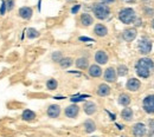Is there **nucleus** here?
<instances>
[{
    "label": "nucleus",
    "mask_w": 154,
    "mask_h": 137,
    "mask_svg": "<svg viewBox=\"0 0 154 137\" xmlns=\"http://www.w3.org/2000/svg\"><path fill=\"white\" fill-rule=\"evenodd\" d=\"M136 73L141 78H148L154 71V63L149 58H141L137 60L136 65Z\"/></svg>",
    "instance_id": "nucleus-1"
},
{
    "label": "nucleus",
    "mask_w": 154,
    "mask_h": 137,
    "mask_svg": "<svg viewBox=\"0 0 154 137\" xmlns=\"http://www.w3.org/2000/svg\"><path fill=\"white\" fill-rule=\"evenodd\" d=\"M93 12H94V14H95V17L97 19L104 20L109 17L110 8L108 7V5H106L103 2H96L93 6Z\"/></svg>",
    "instance_id": "nucleus-2"
},
{
    "label": "nucleus",
    "mask_w": 154,
    "mask_h": 137,
    "mask_svg": "<svg viewBox=\"0 0 154 137\" xmlns=\"http://www.w3.org/2000/svg\"><path fill=\"white\" fill-rule=\"evenodd\" d=\"M119 19L121 20L123 24H132L135 19H136V16H135V11L133 8H123L119 12Z\"/></svg>",
    "instance_id": "nucleus-3"
},
{
    "label": "nucleus",
    "mask_w": 154,
    "mask_h": 137,
    "mask_svg": "<svg viewBox=\"0 0 154 137\" xmlns=\"http://www.w3.org/2000/svg\"><path fill=\"white\" fill-rule=\"evenodd\" d=\"M137 49H139L140 53L147 55V53H149L151 50H152V41L148 39V38H141V39L139 40Z\"/></svg>",
    "instance_id": "nucleus-4"
},
{
    "label": "nucleus",
    "mask_w": 154,
    "mask_h": 137,
    "mask_svg": "<svg viewBox=\"0 0 154 137\" xmlns=\"http://www.w3.org/2000/svg\"><path fill=\"white\" fill-rule=\"evenodd\" d=\"M142 106L147 114H154V95H148L145 98Z\"/></svg>",
    "instance_id": "nucleus-5"
},
{
    "label": "nucleus",
    "mask_w": 154,
    "mask_h": 137,
    "mask_svg": "<svg viewBox=\"0 0 154 137\" xmlns=\"http://www.w3.org/2000/svg\"><path fill=\"white\" fill-rule=\"evenodd\" d=\"M147 131V128L143 123H136L133 127V135L135 137H142Z\"/></svg>",
    "instance_id": "nucleus-6"
},
{
    "label": "nucleus",
    "mask_w": 154,
    "mask_h": 137,
    "mask_svg": "<svg viewBox=\"0 0 154 137\" xmlns=\"http://www.w3.org/2000/svg\"><path fill=\"white\" fill-rule=\"evenodd\" d=\"M116 71L114 67H108L106 71H104V80L108 82V83H114L116 80Z\"/></svg>",
    "instance_id": "nucleus-7"
},
{
    "label": "nucleus",
    "mask_w": 154,
    "mask_h": 137,
    "mask_svg": "<svg viewBox=\"0 0 154 137\" xmlns=\"http://www.w3.org/2000/svg\"><path fill=\"white\" fill-rule=\"evenodd\" d=\"M79 112V108L77 106L76 104H72V105H69L66 109H65V116L69 118H75Z\"/></svg>",
    "instance_id": "nucleus-8"
},
{
    "label": "nucleus",
    "mask_w": 154,
    "mask_h": 137,
    "mask_svg": "<svg viewBox=\"0 0 154 137\" xmlns=\"http://www.w3.org/2000/svg\"><path fill=\"white\" fill-rule=\"evenodd\" d=\"M48 116L50 118H57L60 114V106L59 105H56V104H52L49 106L48 111H46Z\"/></svg>",
    "instance_id": "nucleus-9"
},
{
    "label": "nucleus",
    "mask_w": 154,
    "mask_h": 137,
    "mask_svg": "<svg viewBox=\"0 0 154 137\" xmlns=\"http://www.w3.org/2000/svg\"><path fill=\"white\" fill-rule=\"evenodd\" d=\"M140 85H141L140 80L136 78L128 79V82H127V84H126V86H127V89H128L129 91H137V90L140 89Z\"/></svg>",
    "instance_id": "nucleus-10"
},
{
    "label": "nucleus",
    "mask_w": 154,
    "mask_h": 137,
    "mask_svg": "<svg viewBox=\"0 0 154 137\" xmlns=\"http://www.w3.org/2000/svg\"><path fill=\"white\" fill-rule=\"evenodd\" d=\"M95 60H96L97 64H100V65L107 64V61H108V55L104 51L100 50V51H97L96 55H95Z\"/></svg>",
    "instance_id": "nucleus-11"
},
{
    "label": "nucleus",
    "mask_w": 154,
    "mask_h": 137,
    "mask_svg": "<svg viewBox=\"0 0 154 137\" xmlns=\"http://www.w3.org/2000/svg\"><path fill=\"white\" fill-rule=\"evenodd\" d=\"M136 37V30L135 28H128V30H125L123 33H122V38L126 40V41H132L135 39Z\"/></svg>",
    "instance_id": "nucleus-12"
},
{
    "label": "nucleus",
    "mask_w": 154,
    "mask_h": 137,
    "mask_svg": "<svg viewBox=\"0 0 154 137\" xmlns=\"http://www.w3.org/2000/svg\"><path fill=\"white\" fill-rule=\"evenodd\" d=\"M33 12H32V8L31 7H27V6H24L19 10V16L23 18V19L27 20L32 17Z\"/></svg>",
    "instance_id": "nucleus-13"
},
{
    "label": "nucleus",
    "mask_w": 154,
    "mask_h": 137,
    "mask_svg": "<svg viewBox=\"0 0 154 137\" xmlns=\"http://www.w3.org/2000/svg\"><path fill=\"white\" fill-rule=\"evenodd\" d=\"M94 32L97 37H106L108 34V28L102 24H97L94 28Z\"/></svg>",
    "instance_id": "nucleus-14"
},
{
    "label": "nucleus",
    "mask_w": 154,
    "mask_h": 137,
    "mask_svg": "<svg viewBox=\"0 0 154 137\" xmlns=\"http://www.w3.org/2000/svg\"><path fill=\"white\" fill-rule=\"evenodd\" d=\"M83 110L87 115H93L96 112V104L94 102H87L83 106Z\"/></svg>",
    "instance_id": "nucleus-15"
},
{
    "label": "nucleus",
    "mask_w": 154,
    "mask_h": 137,
    "mask_svg": "<svg viewBox=\"0 0 154 137\" xmlns=\"http://www.w3.org/2000/svg\"><path fill=\"white\" fill-rule=\"evenodd\" d=\"M21 117H23L24 121H26V122H32L36 118V112L32 111V110H30V109H26V110L23 111Z\"/></svg>",
    "instance_id": "nucleus-16"
},
{
    "label": "nucleus",
    "mask_w": 154,
    "mask_h": 137,
    "mask_svg": "<svg viewBox=\"0 0 154 137\" xmlns=\"http://www.w3.org/2000/svg\"><path fill=\"white\" fill-rule=\"evenodd\" d=\"M110 94V88L107 85V84H101L98 88H97V95L101 96V97H106Z\"/></svg>",
    "instance_id": "nucleus-17"
},
{
    "label": "nucleus",
    "mask_w": 154,
    "mask_h": 137,
    "mask_svg": "<svg viewBox=\"0 0 154 137\" xmlns=\"http://www.w3.org/2000/svg\"><path fill=\"white\" fill-rule=\"evenodd\" d=\"M89 75L91 76V77H94V78H97V77H100L101 75H102V69L98 66V65H91L90 67H89Z\"/></svg>",
    "instance_id": "nucleus-18"
},
{
    "label": "nucleus",
    "mask_w": 154,
    "mask_h": 137,
    "mask_svg": "<svg viewBox=\"0 0 154 137\" xmlns=\"http://www.w3.org/2000/svg\"><path fill=\"white\" fill-rule=\"evenodd\" d=\"M84 130H85L88 134L94 133V131L96 130V125H95L94 121H91V119H87V121L84 122Z\"/></svg>",
    "instance_id": "nucleus-19"
},
{
    "label": "nucleus",
    "mask_w": 154,
    "mask_h": 137,
    "mask_svg": "<svg viewBox=\"0 0 154 137\" xmlns=\"http://www.w3.org/2000/svg\"><path fill=\"white\" fill-rule=\"evenodd\" d=\"M81 22H82L83 26H90L94 22V19H93V17L90 14L84 13V14L81 16Z\"/></svg>",
    "instance_id": "nucleus-20"
},
{
    "label": "nucleus",
    "mask_w": 154,
    "mask_h": 137,
    "mask_svg": "<svg viewBox=\"0 0 154 137\" xmlns=\"http://www.w3.org/2000/svg\"><path fill=\"white\" fill-rule=\"evenodd\" d=\"M121 117L123 118L125 121H127V122L132 121V119H133V110H132L131 108H126V109H123L122 112H121Z\"/></svg>",
    "instance_id": "nucleus-21"
},
{
    "label": "nucleus",
    "mask_w": 154,
    "mask_h": 137,
    "mask_svg": "<svg viewBox=\"0 0 154 137\" xmlns=\"http://www.w3.org/2000/svg\"><path fill=\"white\" fill-rule=\"evenodd\" d=\"M129 103H131V97L127 94H122L119 96V104L127 106V105H129Z\"/></svg>",
    "instance_id": "nucleus-22"
},
{
    "label": "nucleus",
    "mask_w": 154,
    "mask_h": 137,
    "mask_svg": "<svg viewBox=\"0 0 154 137\" xmlns=\"http://www.w3.org/2000/svg\"><path fill=\"white\" fill-rule=\"evenodd\" d=\"M88 65H89V61H88V59L87 58H78L76 60V66L78 69H81V70H84V69H87L88 67Z\"/></svg>",
    "instance_id": "nucleus-23"
},
{
    "label": "nucleus",
    "mask_w": 154,
    "mask_h": 137,
    "mask_svg": "<svg viewBox=\"0 0 154 137\" xmlns=\"http://www.w3.org/2000/svg\"><path fill=\"white\" fill-rule=\"evenodd\" d=\"M71 64H72V59L69 58V57L62 58L60 60H59V65H60V67H63V69H66V67H69Z\"/></svg>",
    "instance_id": "nucleus-24"
},
{
    "label": "nucleus",
    "mask_w": 154,
    "mask_h": 137,
    "mask_svg": "<svg viewBox=\"0 0 154 137\" xmlns=\"http://www.w3.org/2000/svg\"><path fill=\"white\" fill-rule=\"evenodd\" d=\"M57 86H58V83H57V80H56V79L51 78L46 82V88H48L49 90H56V89H57Z\"/></svg>",
    "instance_id": "nucleus-25"
},
{
    "label": "nucleus",
    "mask_w": 154,
    "mask_h": 137,
    "mask_svg": "<svg viewBox=\"0 0 154 137\" xmlns=\"http://www.w3.org/2000/svg\"><path fill=\"white\" fill-rule=\"evenodd\" d=\"M127 73H128V69H127V66H126V65H119L116 75H119L120 77H123V76H126Z\"/></svg>",
    "instance_id": "nucleus-26"
},
{
    "label": "nucleus",
    "mask_w": 154,
    "mask_h": 137,
    "mask_svg": "<svg viewBox=\"0 0 154 137\" xmlns=\"http://www.w3.org/2000/svg\"><path fill=\"white\" fill-rule=\"evenodd\" d=\"M39 36V32L37 31V30H35V28H29L27 30V37L29 38H37Z\"/></svg>",
    "instance_id": "nucleus-27"
},
{
    "label": "nucleus",
    "mask_w": 154,
    "mask_h": 137,
    "mask_svg": "<svg viewBox=\"0 0 154 137\" xmlns=\"http://www.w3.org/2000/svg\"><path fill=\"white\" fill-rule=\"evenodd\" d=\"M84 98H89V95H76V96L71 97V102H74V103L81 102V100H84Z\"/></svg>",
    "instance_id": "nucleus-28"
},
{
    "label": "nucleus",
    "mask_w": 154,
    "mask_h": 137,
    "mask_svg": "<svg viewBox=\"0 0 154 137\" xmlns=\"http://www.w3.org/2000/svg\"><path fill=\"white\" fill-rule=\"evenodd\" d=\"M62 58H63V57H62V53H60V52H55V53L52 55V60H54V61L59 63V60Z\"/></svg>",
    "instance_id": "nucleus-29"
},
{
    "label": "nucleus",
    "mask_w": 154,
    "mask_h": 137,
    "mask_svg": "<svg viewBox=\"0 0 154 137\" xmlns=\"http://www.w3.org/2000/svg\"><path fill=\"white\" fill-rule=\"evenodd\" d=\"M6 11H7V7H6V1H5V0H2V2H1V8H0V14H1V16H4Z\"/></svg>",
    "instance_id": "nucleus-30"
},
{
    "label": "nucleus",
    "mask_w": 154,
    "mask_h": 137,
    "mask_svg": "<svg viewBox=\"0 0 154 137\" xmlns=\"http://www.w3.org/2000/svg\"><path fill=\"white\" fill-rule=\"evenodd\" d=\"M6 1V7H7V11H11L14 6V1L13 0H5Z\"/></svg>",
    "instance_id": "nucleus-31"
},
{
    "label": "nucleus",
    "mask_w": 154,
    "mask_h": 137,
    "mask_svg": "<svg viewBox=\"0 0 154 137\" xmlns=\"http://www.w3.org/2000/svg\"><path fill=\"white\" fill-rule=\"evenodd\" d=\"M79 8H81V5H76V6H74V7L71 8V13H72V14H76L77 12L79 11Z\"/></svg>",
    "instance_id": "nucleus-32"
},
{
    "label": "nucleus",
    "mask_w": 154,
    "mask_h": 137,
    "mask_svg": "<svg viewBox=\"0 0 154 137\" xmlns=\"http://www.w3.org/2000/svg\"><path fill=\"white\" fill-rule=\"evenodd\" d=\"M149 128H152V133H151V135H149V137H151L154 134V119H151V121H149Z\"/></svg>",
    "instance_id": "nucleus-33"
},
{
    "label": "nucleus",
    "mask_w": 154,
    "mask_h": 137,
    "mask_svg": "<svg viewBox=\"0 0 154 137\" xmlns=\"http://www.w3.org/2000/svg\"><path fill=\"white\" fill-rule=\"evenodd\" d=\"M79 40L81 41H94V39L88 38V37H79Z\"/></svg>",
    "instance_id": "nucleus-34"
},
{
    "label": "nucleus",
    "mask_w": 154,
    "mask_h": 137,
    "mask_svg": "<svg viewBox=\"0 0 154 137\" xmlns=\"http://www.w3.org/2000/svg\"><path fill=\"white\" fill-rule=\"evenodd\" d=\"M103 1V4H110V2H114L115 0H102Z\"/></svg>",
    "instance_id": "nucleus-35"
},
{
    "label": "nucleus",
    "mask_w": 154,
    "mask_h": 137,
    "mask_svg": "<svg viewBox=\"0 0 154 137\" xmlns=\"http://www.w3.org/2000/svg\"><path fill=\"white\" fill-rule=\"evenodd\" d=\"M135 25H136V26H140V25H141V20L140 19L136 20V24H135Z\"/></svg>",
    "instance_id": "nucleus-36"
},
{
    "label": "nucleus",
    "mask_w": 154,
    "mask_h": 137,
    "mask_svg": "<svg viewBox=\"0 0 154 137\" xmlns=\"http://www.w3.org/2000/svg\"><path fill=\"white\" fill-rule=\"evenodd\" d=\"M116 127H117L120 130H121V129H123V127H122V125H120V124H116Z\"/></svg>",
    "instance_id": "nucleus-37"
},
{
    "label": "nucleus",
    "mask_w": 154,
    "mask_h": 137,
    "mask_svg": "<svg viewBox=\"0 0 154 137\" xmlns=\"http://www.w3.org/2000/svg\"><path fill=\"white\" fill-rule=\"evenodd\" d=\"M152 26H153V28H154V20H153V22H152Z\"/></svg>",
    "instance_id": "nucleus-38"
},
{
    "label": "nucleus",
    "mask_w": 154,
    "mask_h": 137,
    "mask_svg": "<svg viewBox=\"0 0 154 137\" xmlns=\"http://www.w3.org/2000/svg\"><path fill=\"white\" fill-rule=\"evenodd\" d=\"M125 1H133V0H125Z\"/></svg>",
    "instance_id": "nucleus-39"
},
{
    "label": "nucleus",
    "mask_w": 154,
    "mask_h": 137,
    "mask_svg": "<svg viewBox=\"0 0 154 137\" xmlns=\"http://www.w3.org/2000/svg\"><path fill=\"white\" fill-rule=\"evenodd\" d=\"M93 137H98V136H93Z\"/></svg>",
    "instance_id": "nucleus-40"
}]
</instances>
